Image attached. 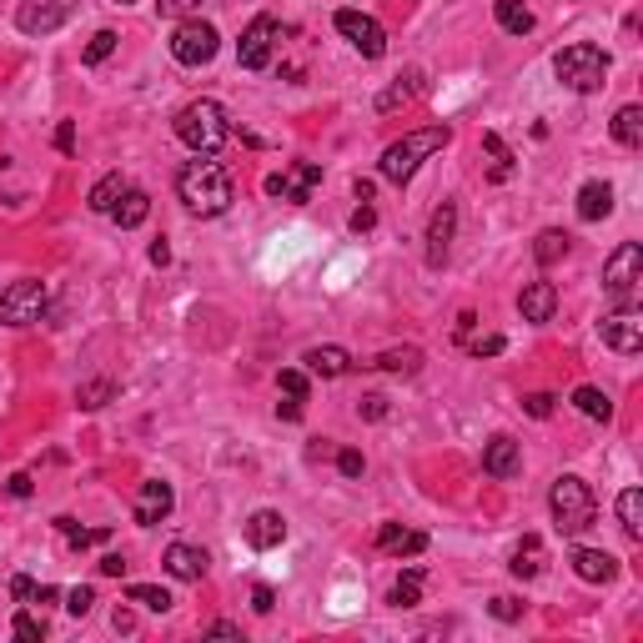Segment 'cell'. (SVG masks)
Wrapping results in <instances>:
<instances>
[{
	"instance_id": "obj_1",
	"label": "cell",
	"mask_w": 643,
	"mask_h": 643,
	"mask_svg": "<svg viewBox=\"0 0 643 643\" xmlns=\"http://www.w3.org/2000/svg\"><path fill=\"white\" fill-rule=\"evenodd\" d=\"M176 191H182L186 211H197V217H222L226 207H232V171L222 166V161H186L182 176H176Z\"/></svg>"
},
{
	"instance_id": "obj_2",
	"label": "cell",
	"mask_w": 643,
	"mask_h": 643,
	"mask_svg": "<svg viewBox=\"0 0 643 643\" xmlns=\"http://www.w3.org/2000/svg\"><path fill=\"white\" fill-rule=\"evenodd\" d=\"M176 136H182V146H191L197 157H217L226 146V136H232V121H226L222 101L201 96V101L176 111Z\"/></svg>"
},
{
	"instance_id": "obj_3",
	"label": "cell",
	"mask_w": 643,
	"mask_h": 643,
	"mask_svg": "<svg viewBox=\"0 0 643 643\" xmlns=\"http://www.w3.org/2000/svg\"><path fill=\"white\" fill-rule=\"evenodd\" d=\"M447 141H453V132H447V126H428V132H407L403 141H393L387 151H382L378 171H382V176H387L393 186H403V182H412V171H418L422 161L433 157V151H443Z\"/></svg>"
},
{
	"instance_id": "obj_4",
	"label": "cell",
	"mask_w": 643,
	"mask_h": 643,
	"mask_svg": "<svg viewBox=\"0 0 643 643\" xmlns=\"http://www.w3.org/2000/svg\"><path fill=\"white\" fill-rule=\"evenodd\" d=\"M548 508H553V528H558L564 539H578V533H583V528H593V518H598L593 487L583 483V478H573V473H564L558 483H553Z\"/></svg>"
},
{
	"instance_id": "obj_5",
	"label": "cell",
	"mask_w": 643,
	"mask_h": 643,
	"mask_svg": "<svg viewBox=\"0 0 643 643\" xmlns=\"http://www.w3.org/2000/svg\"><path fill=\"white\" fill-rule=\"evenodd\" d=\"M553 71H558V81H564L568 91L589 96L608 81V55L593 40H573V46H564V51L553 55Z\"/></svg>"
},
{
	"instance_id": "obj_6",
	"label": "cell",
	"mask_w": 643,
	"mask_h": 643,
	"mask_svg": "<svg viewBox=\"0 0 643 643\" xmlns=\"http://www.w3.org/2000/svg\"><path fill=\"white\" fill-rule=\"evenodd\" d=\"M46 302H51L46 282H11L0 292V327H36L46 317Z\"/></svg>"
},
{
	"instance_id": "obj_7",
	"label": "cell",
	"mask_w": 643,
	"mask_h": 643,
	"mask_svg": "<svg viewBox=\"0 0 643 643\" xmlns=\"http://www.w3.org/2000/svg\"><path fill=\"white\" fill-rule=\"evenodd\" d=\"M639 282H643V247L639 242H623V247L604 262V287H608V297H614L618 307H633Z\"/></svg>"
},
{
	"instance_id": "obj_8",
	"label": "cell",
	"mask_w": 643,
	"mask_h": 643,
	"mask_svg": "<svg viewBox=\"0 0 643 643\" xmlns=\"http://www.w3.org/2000/svg\"><path fill=\"white\" fill-rule=\"evenodd\" d=\"M217 46H222V36H217V26H207V21H182L176 36H171V55L191 71L207 66L211 55H217Z\"/></svg>"
},
{
	"instance_id": "obj_9",
	"label": "cell",
	"mask_w": 643,
	"mask_h": 643,
	"mask_svg": "<svg viewBox=\"0 0 643 643\" xmlns=\"http://www.w3.org/2000/svg\"><path fill=\"white\" fill-rule=\"evenodd\" d=\"M317 182H322V166H317V161H297L292 171H272L262 186H267V197H282V201H292V207H307L312 191H317Z\"/></svg>"
},
{
	"instance_id": "obj_10",
	"label": "cell",
	"mask_w": 643,
	"mask_h": 643,
	"mask_svg": "<svg viewBox=\"0 0 643 643\" xmlns=\"http://www.w3.org/2000/svg\"><path fill=\"white\" fill-rule=\"evenodd\" d=\"M81 0H21V11H15V26L26 30V36H51L61 30L76 15Z\"/></svg>"
},
{
	"instance_id": "obj_11",
	"label": "cell",
	"mask_w": 643,
	"mask_h": 643,
	"mask_svg": "<svg viewBox=\"0 0 643 643\" xmlns=\"http://www.w3.org/2000/svg\"><path fill=\"white\" fill-rule=\"evenodd\" d=\"M276 36H282V26H276L272 15H257V21L242 30V40H237V61H242L247 71H267V66H272Z\"/></svg>"
},
{
	"instance_id": "obj_12",
	"label": "cell",
	"mask_w": 643,
	"mask_h": 643,
	"mask_svg": "<svg viewBox=\"0 0 643 643\" xmlns=\"http://www.w3.org/2000/svg\"><path fill=\"white\" fill-rule=\"evenodd\" d=\"M337 30L353 40V46L368 55V61H378V55L387 51V30H382L372 15H362V11H337Z\"/></svg>"
},
{
	"instance_id": "obj_13",
	"label": "cell",
	"mask_w": 643,
	"mask_h": 643,
	"mask_svg": "<svg viewBox=\"0 0 643 643\" xmlns=\"http://www.w3.org/2000/svg\"><path fill=\"white\" fill-rule=\"evenodd\" d=\"M598 332H604V342L614 347V353L633 357L643 347V317L633 312V307H618V312H608L604 322H598Z\"/></svg>"
},
{
	"instance_id": "obj_14",
	"label": "cell",
	"mask_w": 643,
	"mask_h": 643,
	"mask_svg": "<svg viewBox=\"0 0 643 643\" xmlns=\"http://www.w3.org/2000/svg\"><path fill=\"white\" fill-rule=\"evenodd\" d=\"M171 508H176V493H171V483H161V478L141 483V493H136V523L157 528V523H166V518H171Z\"/></svg>"
},
{
	"instance_id": "obj_15",
	"label": "cell",
	"mask_w": 643,
	"mask_h": 643,
	"mask_svg": "<svg viewBox=\"0 0 643 643\" xmlns=\"http://www.w3.org/2000/svg\"><path fill=\"white\" fill-rule=\"evenodd\" d=\"M453 232H458V207L443 201L433 211V222H428V267H443L447 251H453Z\"/></svg>"
},
{
	"instance_id": "obj_16",
	"label": "cell",
	"mask_w": 643,
	"mask_h": 643,
	"mask_svg": "<svg viewBox=\"0 0 643 643\" xmlns=\"http://www.w3.org/2000/svg\"><path fill=\"white\" fill-rule=\"evenodd\" d=\"M247 543L251 548H282V543H287V518H282V512L276 508H262V512H251L247 518Z\"/></svg>"
},
{
	"instance_id": "obj_17",
	"label": "cell",
	"mask_w": 643,
	"mask_h": 643,
	"mask_svg": "<svg viewBox=\"0 0 643 643\" xmlns=\"http://www.w3.org/2000/svg\"><path fill=\"white\" fill-rule=\"evenodd\" d=\"M518 468H523V447L512 443V437H493V443L483 447V473L487 478H518Z\"/></svg>"
},
{
	"instance_id": "obj_18",
	"label": "cell",
	"mask_w": 643,
	"mask_h": 643,
	"mask_svg": "<svg viewBox=\"0 0 643 643\" xmlns=\"http://www.w3.org/2000/svg\"><path fill=\"white\" fill-rule=\"evenodd\" d=\"M207 553L201 548H191V543H171L166 548V573L171 578H182V583H201L207 578Z\"/></svg>"
},
{
	"instance_id": "obj_19",
	"label": "cell",
	"mask_w": 643,
	"mask_h": 643,
	"mask_svg": "<svg viewBox=\"0 0 643 643\" xmlns=\"http://www.w3.org/2000/svg\"><path fill=\"white\" fill-rule=\"evenodd\" d=\"M518 312H523V322H553V312H558V287H553V282H528L523 297H518Z\"/></svg>"
},
{
	"instance_id": "obj_20",
	"label": "cell",
	"mask_w": 643,
	"mask_h": 643,
	"mask_svg": "<svg viewBox=\"0 0 643 643\" xmlns=\"http://www.w3.org/2000/svg\"><path fill=\"white\" fill-rule=\"evenodd\" d=\"M573 573L583 583H614L618 578V558L604 548H573Z\"/></svg>"
},
{
	"instance_id": "obj_21",
	"label": "cell",
	"mask_w": 643,
	"mask_h": 643,
	"mask_svg": "<svg viewBox=\"0 0 643 643\" xmlns=\"http://www.w3.org/2000/svg\"><path fill=\"white\" fill-rule=\"evenodd\" d=\"M378 548L397 553V558H418V553H428V533H407L403 523H382L378 528Z\"/></svg>"
},
{
	"instance_id": "obj_22",
	"label": "cell",
	"mask_w": 643,
	"mask_h": 643,
	"mask_svg": "<svg viewBox=\"0 0 643 643\" xmlns=\"http://www.w3.org/2000/svg\"><path fill=\"white\" fill-rule=\"evenodd\" d=\"M608 211H614V186L608 182H583L578 186V217H583V222H604Z\"/></svg>"
},
{
	"instance_id": "obj_23",
	"label": "cell",
	"mask_w": 643,
	"mask_h": 643,
	"mask_svg": "<svg viewBox=\"0 0 643 643\" xmlns=\"http://www.w3.org/2000/svg\"><path fill=\"white\" fill-rule=\"evenodd\" d=\"M418 91H422V71L412 66V71H403V76H397L393 86L378 96V111H382V116H393L397 106H412V101H418Z\"/></svg>"
},
{
	"instance_id": "obj_24",
	"label": "cell",
	"mask_w": 643,
	"mask_h": 643,
	"mask_svg": "<svg viewBox=\"0 0 643 643\" xmlns=\"http://www.w3.org/2000/svg\"><path fill=\"white\" fill-rule=\"evenodd\" d=\"M302 362H307V372H317V378H342V372H353V357L342 353V347H307Z\"/></svg>"
},
{
	"instance_id": "obj_25",
	"label": "cell",
	"mask_w": 643,
	"mask_h": 643,
	"mask_svg": "<svg viewBox=\"0 0 643 643\" xmlns=\"http://www.w3.org/2000/svg\"><path fill=\"white\" fill-rule=\"evenodd\" d=\"M111 217H116L121 232H132V226H141L146 217H151V197H146V191H136V186H126V191H121V201L111 207Z\"/></svg>"
},
{
	"instance_id": "obj_26",
	"label": "cell",
	"mask_w": 643,
	"mask_h": 643,
	"mask_svg": "<svg viewBox=\"0 0 643 643\" xmlns=\"http://www.w3.org/2000/svg\"><path fill=\"white\" fill-rule=\"evenodd\" d=\"M508 568H512V578H539L543 573V539L528 533V539L512 548V564Z\"/></svg>"
},
{
	"instance_id": "obj_27",
	"label": "cell",
	"mask_w": 643,
	"mask_h": 643,
	"mask_svg": "<svg viewBox=\"0 0 643 643\" xmlns=\"http://www.w3.org/2000/svg\"><path fill=\"white\" fill-rule=\"evenodd\" d=\"M618 523H623V533H629L633 543L643 539V493L639 487H623V493H618Z\"/></svg>"
},
{
	"instance_id": "obj_28",
	"label": "cell",
	"mask_w": 643,
	"mask_h": 643,
	"mask_svg": "<svg viewBox=\"0 0 643 643\" xmlns=\"http://www.w3.org/2000/svg\"><path fill=\"white\" fill-rule=\"evenodd\" d=\"M493 15H498V26L508 30V36H528V30H533V11H528L523 0H498Z\"/></svg>"
},
{
	"instance_id": "obj_29",
	"label": "cell",
	"mask_w": 643,
	"mask_h": 643,
	"mask_svg": "<svg viewBox=\"0 0 643 643\" xmlns=\"http://www.w3.org/2000/svg\"><path fill=\"white\" fill-rule=\"evenodd\" d=\"M614 141L618 146H643V106H623L614 116Z\"/></svg>"
},
{
	"instance_id": "obj_30",
	"label": "cell",
	"mask_w": 643,
	"mask_h": 643,
	"mask_svg": "<svg viewBox=\"0 0 643 643\" xmlns=\"http://www.w3.org/2000/svg\"><path fill=\"white\" fill-rule=\"evenodd\" d=\"M573 407L583 412V418H593V422H608V418H614V397L598 393V387H578V393H573Z\"/></svg>"
},
{
	"instance_id": "obj_31",
	"label": "cell",
	"mask_w": 643,
	"mask_h": 643,
	"mask_svg": "<svg viewBox=\"0 0 643 643\" xmlns=\"http://www.w3.org/2000/svg\"><path fill=\"white\" fill-rule=\"evenodd\" d=\"M483 151L493 157V166H487V182H508V176H512V151H508V141H503L498 132H487V136H483Z\"/></svg>"
},
{
	"instance_id": "obj_32",
	"label": "cell",
	"mask_w": 643,
	"mask_h": 643,
	"mask_svg": "<svg viewBox=\"0 0 643 643\" xmlns=\"http://www.w3.org/2000/svg\"><path fill=\"white\" fill-rule=\"evenodd\" d=\"M533 257H539L543 267L564 262V257H568V232H558V226H548V232H539V242H533Z\"/></svg>"
},
{
	"instance_id": "obj_33",
	"label": "cell",
	"mask_w": 643,
	"mask_h": 643,
	"mask_svg": "<svg viewBox=\"0 0 643 643\" xmlns=\"http://www.w3.org/2000/svg\"><path fill=\"white\" fill-rule=\"evenodd\" d=\"M372 368H382V372H407V378H412V372L422 368V353H418V347H387V353H382Z\"/></svg>"
},
{
	"instance_id": "obj_34",
	"label": "cell",
	"mask_w": 643,
	"mask_h": 643,
	"mask_svg": "<svg viewBox=\"0 0 643 643\" xmlns=\"http://www.w3.org/2000/svg\"><path fill=\"white\" fill-rule=\"evenodd\" d=\"M121 191H126V176H121V171L101 176V182L91 186V211H111V207L121 201Z\"/></svg>"
},
{
	"instance_id": "obj_35",
	"label": "cell",
	"mask_w": 643,
	"mask_h": 643,
	"mask_svg": "<svg viewBox=\"0 0 643 643\" xmlns=\"http://www.w3.org/2000/svg\"><path fill=\"white\" fill-rule=\"evenodd\" d=\"M422 598V568H407L403 578L393 583V593H387V604H397V608H412Z\"/></svg>"
},
{
	"instance_id": "obj_36",
	"label": "cell",
	"mask_w": 643,
	"mask_h": 643,
	"mask_svg": "<svg viewBox=\"0 0 643 643\" xmlns=\"http://www.w3.org/2000/svg\"><path fill=\"white\" fill-rule=\"evenodd\" d=\"M126 598H132V604H141V608H151V614H166V608H171V593L157 589V583H132V589H126Z\"/></svg>"
},
{
	"instance_id": "obj_37",
	"label": "cell",
	"mask_w": 643,
	"mask_h": 643,
	"mask_svg": "<svg viewBox=\"0 0 643 643\" xmlns=\"http://www.w3.org/2000/svg\"><path fill=\"white\" fill-rule=\"evenodd\" d=\"M55 528H61V533H66V539H71V548H91V543H106V539H111V533H106V528H91V533H86V528H76V523H71V518H55Z\"/></svg>"
},
{
	"instance_id": "obj_38",
	"label": "cell",
	"mask_w": 643,
	"mask_h": 643,
	"mask_svg": "<svg viewBox=\"0 0 643 643\" xmlns=\"http://www.w3.org/2000/svg\"><path fill=\"white\" fill-rule=\"evenodd\" d=\"M116 30H96V36H91V46H86V66H101V61H106V55H111V51H116Z\"/></svg>"
},
{
	"instance_id": "obj_39",
	"label": "cell",
	"mask_w": 643,
	"mask_h": 643,
	"mask_svg": "<svg viewBox=\"0 0 643 643\" xmlns=\"http://www.w3.org/2000/svg\"><path fill=\"white\" fill-rule=\"evenodd\" d=\"M76 397H81V407H106L111 397H116V387H111L106 378H96V382H86V387H81Z\"/></svg>"
},
{
	"instance_id": "obj_40",
	"label": "cell",
	"mask_w": 643,
	"mask_h": 643,
	"mask_svg": "<svg viewBox=\"0 0 643 643\" xmlns=\"http://www.w3.org/2000/svg\"><path fill=\"white\" fill-rule=\"evenodd\" d=\"M11 629H15V639H21V643H40V639H46V623H40V618H30V614H15Z\"/></svg>"
},
{
	"instance_id": "obj_41",
	"label": "cell",
	"mask_w": 643,
	"mask_h": 643,
	"mask_svg": "<svg viewBox=\"0 0 643 643\" xmlns=\"http://www.w3.org/2000/svg\"><path fill=\"white\" fill-rule=\"evenodd\" d=\"M282 393L297 397V403H307V372H297V368L282 372Z\"/></svg>"
},
{
	"instance_id": "obj_42",
	"label": "cell",
	"mask_w": 643,
	"mask_h": 643,
	"mask_svg": "<svg viewBox=\"0 0 643 643\" xmlns=\"http://www.w3.org/2000/svg\"><path fill=\"white\" fill-rule=\"evenodd\" d=\"M91 604H96V593H91V589H71V593H66V614H76V618L91 614Z\"/></svg>"
},
{
	"instance_id": "obj_43",
	"label": "cell",
	"mask_w": 643,
	"mask_h": 643,
	"mask_svg": "<svg viewBox=\"0 0 643 643\" xmlns=\"http://www.w3.org/2000/svg\"><path fill=\"white\" fill-rule=\"evenodd\" d=\"M523 412H528V418H553V397L548 393H528L523 397Z\"/></svg>"
},
{
	"instance_id": "obj_44",
	"label": "cell",
	"mask_w": 643,
	"mask_h": 643,
	"mask_svg": "<svg viewBox=\"0 0 643 643\" xmlns=\"http://www.w3.org/2000/svg\"><path fill=\"white\" fill-rule=\"evenodd\" d=\"M362 468H368V462H362V453H353V447H347V453H337V473L342 478H362Z\"/></svg>"
},
{
	"instance_id": "obj_45",
	"label": "cell",
	"mask_w": 643,
	"mask_h": 643,
	"mask_svg": "<svg viewBox=\"0 0 643 643\" xmlns=\"http://www.w3.org/2000/svg\"><path fill=\"white\" fill-rule=\"evenodd\" d=\"M503 347H508V342H503L498 332H493V337H478V342H468V353H473V357H498Z\"/></svg>"
},
{
	"instance_id": "obj_46",
	"label": "cell",
	"mask_w": 643,
	"mask_h": 643,
	"mask_svg": "<svg viewBox=\"0 0 643 643\" xmlns=\"http://www.w3.org/2000/svg\"><path fill=\"white\" fill-rule=\"evenodd\" d=\"M357 412H362V418H368V422H378V418H387V397H378V393H368V397H362V403H357Z\"/></svg>"
},
{
	"instance_id": "obj_47",
	"label": "cell",
	"mask_w": 643,
	"mask_h": 643,
	"mask_svg": "<svg viewBox=\"0 0 643 643\" xmlns=\"http://www.w3.org/2000/svg\"><path fill=\"white\" fill-rule=\"evenodd\" d=\"M493 618H503V623H512V618H523V604H518V598H493Z\"/></svg>"
},
{
	"instance_id": "obj_48",
	"label": "cell",
	"mask_w": 643,
	"mask_h": 643,
	"mask_svg": "<svg viewBox=\"0 0 643 643\" xmlns=\"http://www.w3.org/2000/svg\"><path fill=\"white\" fill-rule=\"evenodd\" d=\"M157 11L161 15H191V11H201V0H157Z\"/></svg>"
},
{
	"instance_id": "obj_49",
	"label": "cell",
	"mask_w": 643,
	"mask_h": 643,
	"mask_svg": "<svg viewBox=\"0 0 643 643\" xmlns=\"http://www.w3.org/2000/svg\"><path fill=\"white\" fill-rule=\"evenodd\" d=\"M347 226H353L357 237H362V232H372V226H378V211H372V207H357V211H353V222H347Z\"/></svg>"
},
{
	"instance_id": "obj_50",
	"label": "cell",
	"mask_w": 643,
	"mask_h": 643,
	"mask_svg": "<svg viewBox=\"0 0 643 643\" xmlns=\"http://www.w3.org/2000/svg\"><path fill=\"white\" fill-rule=\"evenodd\" d=\"M251 608H257V614H272V608H276V593L267 589V583H257V589H251Z\"/></svg>"
},
{
	"instance_id": "obj_51",
	"label": "cell",
	"mask_w": 643,
	"mask_h": 643,
	"mask_svg": "<svg viewBox=\"0 0 643 643\" xmlns=\"http://www.w3.org/2000/svg\"><path fill=\"white\" fill-rule=\"evenodd\" d=\"M11 598H21V604H30V598H36V583H30L26 573H15V578H11Z\"/></svg>"
},
{
	"instance_id": "obj_52",
	"label": "cell",
	"mask_w": 643,
	"mask_h": 643,
	"mask_svg": "<svg viewBox=\"0 0 643 643\" xmlns=\"http://www.w3.org/2000/svg\"><path fill=\"white\" fill-rule=\"evenodd\" d=\"M101 573H106V578H121V573H126V558H121V553H106V558H101Z\"/></svg>"
},
{
	"instance_id": "obj_53",
	"label": "cell",
	"mask_w": 643,
	"mask_h": 643,
	"mask_svg": "<svg viewBox=\"0 0 643 643\" xmlns=\"http://www.w3.org/2000/svg\"><path fill=\"white\" fill-rule=\"evenodd\" d=\"M55 146H61V151H76V126H71V121H61V132H55Z\"/></svg>"
},
{
	"instance_id": "obj_54",
	"label": "cell",
	"mask_w": 643,
	"mask_h": 643,
	"mask_svg": "<svg viewBox=\"0 0 643 643\" xmlns=\"http://www.w3.org/2000/svg\"><path fill=\"white\" fill-rule=\"evenodd\" d=\"M211 639H242V629H237V623H226V618H222V623H211Z\"/></svg>"
},
{
	"instance_id": "obj_55",
	"label": "cell",
	"mask_w": 643,
	"mask_h": 643,
	"mask_svg": "<svg viewBox=\"0 0 643 643\" xmlns=\"http://www.w3.org/2000/svg\"><path fill=\"white\" fill-rule=\"evenodd\" d=\"M5 487H11V498H30V478H26V473H15Z\"/></svg>"
},
{
	"instance_id": "obj_56",
	"label": "cell",
	"mask_w": 643,
	"mask_h": 643,
	"mask_svg": "<svg viewBox=\"0 0 643 643\" xmlns=\"http://www.w3.org/2000/svg\"><path fill=\"white\" fill-rule=\"evenodd\" d=\"M276 418L297 422V418H302V403H297V397H292V403H276Z\"/></svg>"
},
{
	"instance_id": "obj_57",
	"label": "cell",
	"mask_w": 643,
	"mask_h": 643,
	"mask_svg": "<svg viewBox=\"0 0 643 643\" xmlns=\"http://www.w3.org/2000/svg\"><path fill=\"white\" fill-rule=\"evenodd\" d=\"M151 262H157V267H166V262H171V247H166V237H157V242H151Z\"/></svg>"
},
{
	"instance_id": "obj_58",
	"label": "cell",
	"mask_w": 643,
	"mask_h": 643,
	"mask_svg": "<svg viewBox=\"0 0 643 643\" xmlns=\"http://www.w3.org/2000/svg\"><path fill=\"white\" fill-rule=\"evenodd\" d=\"M116 5H132V0H116Z\"/></svg>"
}]
</instances>
